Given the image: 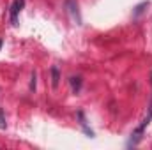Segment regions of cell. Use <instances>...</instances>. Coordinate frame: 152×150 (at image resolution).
Masks as SVG:
<instances>
[{"instance_id":"8","label":"cell","mask_w":152,"mask_h":150,"mask_svg":"<svg viewBox=\"0 0 152 150\" xmlns=\"http://www.w3.org/2000/svg\"><path fill=\"white\" fill-rule=\"evenodd\" d=\"M0 48H2V39H0Z\"/></svg>"},{"instance_id":"5","label":"cell","mask_w":152,"mask_h":150,"mask_svg":"<svg viewBox=\"0 0 152 150\" xmlns=\"http://www.w3.org/2000/svg\"><path fill=\"white\" fill-rule=\"evenodd\" d=\"M0 129H5V118H4V111L0 108Z\"/></svg>"},{"instance_id":"4","label":"cell","mask_w":152,"mask_h":150,"mask_svg":"<svg viewBox=\"0 0 152 150\" xmlns=\"http://www.w3.org/2000/svg\"><path fill=\"white\" fill-rule=\"evenodd\" d=\"M69 81H71V87H73V90H75V92H80V87H81V79H80V78H71Z\"/></svg>"},{"instance_id":"1","label":"cell","mask_w":152,"mask_h":150,"mask_svg":"<svg viewBox=\"0 0 152 150\" xmlns=\"http://www.w3.org/2000/svg\"><path fill=\"white\" fill-rule=\"evenodd\" d=\"M151 120H152V103H151L149 115H147V117L143 118V122H142V124H140V125H138L134 131H133V134H131V140H129V143H127L129 147H134V145H138V141L142 140V134H143V131L147 129V125L151 124Z\"/></svg>"},{"instance_id":"2","label":"cell","mask_w":152,"mask_h":150,"mask_svg":"<svg viewBox=\"0 0 152 150\" xmlns=\"http://www.w3.org/2000/svg\"><path fill=\"white\" fill-rule=\"evenodd\" d=\"M25 5V0H14V4L11 5V23L12 25H18V12L23 9Z\"/></svg>"},{"instance_id":"3","label":"cell","mask_w":152,"mask_h":150,"mask_svg":"<svg viewBox=\"0 0 152 150\" xmlns=\"http://www.w3.org/2000/svg\"><path fill=\"white\" fill-rule=\"evenodd\" d=\"M58 79H60V73H58V67H51V85H53V88H57L58 87Z\"/></svg>"},{"instance_id":"6","label":"cell","mask_w":152,"mask_h":150,"mask_svg":"<svg viewBox=\"0 0 152 150\" xmlns=\"http://www.w3.org/2000/svg\"><path fill=\"white\" fill-rule=\"evenodd\" d=\"M30 90H36V73H32V81H30Z\"/></svg>"},{"instance_id":"7","label":"cell","mask_w":152,"mask_h":150,"mask_svg":"<svg viewBox=\"0 0 152 150\" xmlns=\"http://www.w3.org/2000/svg\"><path fill=\"white\" fill-rule=\"evenodd\" d=\"M78 117L81 118V125H85V122H83V115H81V113H78ZM85 131H87V134H88V136H92V131H88L87 127H85Z\"/></svg>"}]
</instances>
